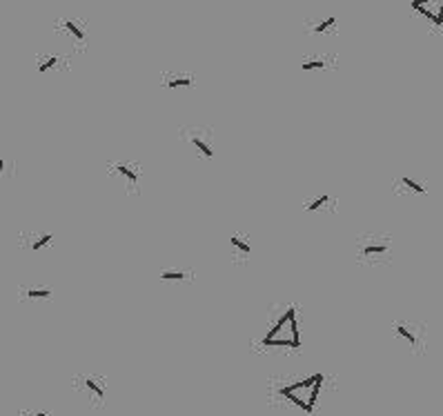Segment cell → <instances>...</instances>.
Here are the masks:
<instances>
[{"instance_id":"1","label":"cell","mask_w":443,"mask_h":416,"mask_svg":"<svg viewBox=\"0 0 443 416\" xmlns=\"http://www.w3.org/2000/svg\"><path fill=\"white\" fill-rule=\"evenodd\" d=\"M355 263L365 270L390 267L394 263V236L384 229H368L355 238Z\"/></svg>"},{"instance_id":"2","label":"cell","mask_w":443,"mask_h":416,"mask_svg":"<svg viewBox=\"0 0 443 416\" xmlns=\"http://www.w3.org/2000/svg\"><path fill=\"white\" fill-rule=\"evenodd\" d=\"M105 176L125 196H141L145 169L134 158H110L105 163Z\"/></svg>"},{"instance_id":"3","label":"cell","mask_w":443,"mask_h":416,"mask_svg":"<svg viewBox=\"0 0 443 416\" xmlns=\"http://www.w3.org/2000/svg\"><path fill=\"white\" fill-rule=\"evenodd\" d=\"M107 388H110V381L100 372H79L71 376V390L79 394L85 400V405L91 410L105 408Z\"/></svg>"},{"instance_id":"4","label":"cell","mask_w":443,"mask_h":416,"mask_svg":"<svg viewBox=\"0 0 443 416\" xmlns=\"http://www.w3.org/2000/svg\"><path fill=\"white\" fill-rule=\"evenodd\" d=\"M178 141L201 161H212L214 156H217V132H214V127H209V125L180 127Z\"/></svg>"},{"instance_id":"5","label":"cell","mask_w":443,"mask_h":416,"mask_svg":"<svg viewBox=\"0 0 443 416\" xmlns=\"http://www.w3.org/2000/svg\"><path fill=\"white\" fill-rule=\"evenodd\" d=\"M390 336L394 343H401L408 347L410 354H423L425 352V328L419 320L412 318H396L390 323Z\"/></svg>"},{"instance_id":"6","label":"cell","mask_w":443,"mask_h":416,"mask_svg":"<svg viewBox=\"0 0 443 416\" xmlns=\"http://www.w3.org/2000/svg\"><path fill=\"white\" fill-rule=\"evenodd\" d=\"M294 320H297V305L294 303H272L267 307V330L256 347L265 349L272 341H277V334L287 325V323H294Z\"/></svg>"},{"instance_id":"7","label":"cell","mask_w":443,"mask_h":416,"mask_svg":"<svg viewBox=\"0 0 443 416\" xmlns=\"http://www.w3.org/2000/svg\"><path fill=\"white\" fill-rule=\"evenodd\" d=\"M54 32L63 36L69 47H74V52L83 54L89 45V23L85 18H76V16H60L54 23Z\"/></svg>"},{"instance_id":"8","label":"cell","mask_w":443,"mask_h":416,"mask_svg":"<svg viewBox=\"0 0 443 416\" xmlns=\"http://www.w3.org/2000/svg\"><path fill=\"white\" fill-rule=\"evenodd\" d=\"M56 241V234L52 229H45V227H29V229H21L16 234V250L23 252V254H29L34 256L42 250L52 248Z\"/></svg>"},{"instance_id":"9","label":"cell","mask_w":443,"mask_h":416,"mask_svg":"<svg viewBox=\"0 0 443 416\" xmlns=\"http://www.w3.org/2000/svg\"><path fill=\"white\" fill-rule=\"evenodd\" d=\"M254 254V245H252V236L248 232H241V229H234V232L227 236V258L234 267H246L250 265Z\"/></svg>"},{"instance_id":"10","label":"cell","mask_w":443,"mask_h":416,"mask_svg":"<svg viewBox=\"0 0 443 416\" xmlns=\"http://www.w3.org/2000/svg\"><path fill=\"white\" fill-rule=\"evenodd\" d=\"M301 209L305 214H323V216H328V214H337L339 212V196L334 192H328V190L310 194L303 198Z\"/></svg>"},{"instance_id":"11","label":"cell","mask_w":443,"mask_h":416,"mask_svg":"<svg viewBox=\"0 0 443 416\" xmlns=\"http://www.w3.org/2000/svg\"><path fill=\"white\" fill-rule=\"evenodd\" d=\"M36 71L42 76H58L63 71H69V56L54 54V52H40L36 56Z\"/></svg>"},{"instance_id":"12","label":"cell","mask_w":443,"mask_h":416,"mask_svg":"<svg viewBox=\"0 0 443 416\" xmlns=\"http://www.w3.org/2000/svg\"><path fill=\"white\" fill-rule=\"evenodd\" d=\"M390 187L394 194H399V196H425L427 194V185L415 176H410L405 172H399V174H394L392 180H390Z\"/></svg>"},{"instance_id":"13","label":"cell","mask_w":443,"mask_h":416,"mask_svg":"<svg viewBox=\"0 0 443 416\" xmlns=\"http://www.w3.org/2000/svg\"><path fill=\"white\" fill-rule=\"evenodd\" d=\"M196 83H198L196 74L185 69H167L161 74V87L165 89H190L196 87Z\"/></svg>"},{"instance_id":"14","label":"cell","mask_w":443,"mask_h":416,"mask_svg":"<svg viewBox=\"0 0 443 416\" xmlns=\"http://www.w3.org/2000/svg\"><path fill=\"white\" fill-rule=\"evenodd\" d=\"M303 34L305 36H337L339 27L337 18L328 16V18H305L303 21Z\"/></svg>"},{"instance_id":"15","label":"cell","mask_w":443,"mask_h":416,"mask_svg":"<svg viewBox=\"0 0 443 416\" xmlns=\"http://www.w3.org/2000/svg\"><path fill=\"white\" fill-rule=\"evenodd\" d=\"M54 287L52 285H38V283H23L18 285V301L23 303H34V301H52L54 299Z\"/></svg>"},{"instance_id":"16","label":"cell","mask_w":443,"mask_h":416,"mask_svg":"<svg viewBox=\"0 0 443 416\" xmlns=\"http://www.w3.org/2000/svg\"><path fill=\"white\" fill-rule=\"evenodd\" d=\"M194 270L190 265H167L159 270V281L161 283H194Z\"/></svg>"},{"instance_id":"17","label":"cell","mask_w":443,"mask_h":416,"mask_svg":"<svg viewBox=\"0 0 443 416\" xmlns=\"http://www.w3.org/2000/svg\"><path fill=\"white\" fill-rule=\"evenodd\" d=\"M303 71H328L337 69V56L334 54H310L301 58Z\"/></svg>"},{"instance_id":"18","label":"cell","mask_w":443,"mask_h":416,"mask_svg":"<svg viewBox=\"0 0 443 416\" xmlns=\"http://www.w3.org/2000/svg\"><path fill=\"white\" fill-rule=\"evenodd\" d=\"M412 9H415L417 13H421V16H425L435 27H443V0H441V11L439 13H435L432 9H427V3H415Z\"/></svg>"},{"instance_id":"19","label":"cell","mask_w":443,"mask_h":416,"mask_svg":"<svg viewBox=\"0 0 443 416\" xmlns=\"http://www.w3.org/2000/svg\"><path fill=\"white\" fill-rule=\"evenodd\" d=\"M18 416H52V412L47 410H32V408H27V410H21Z\"/></svg>"}]
</instances>
